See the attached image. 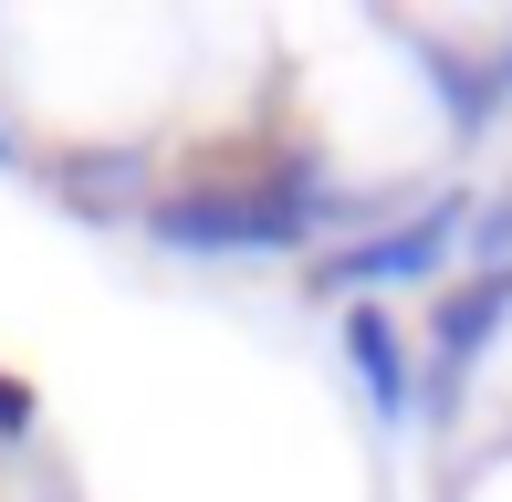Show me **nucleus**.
<instances>
[{
  "label": "nucleus",
  "instance_id": "1",
  "mask_svg": "<svg viewBox=\"0 0 512 502\" xmlns=\"http://www.w3.org/2000/svg\"><path fill=\"white\" fill-rule=\"evenodd\" d=\"M356 231V189L335 178V157L314 136H283L262 157L230 168L157 178V199L136 210V241L168 262H314L324 241Z\"/></svg>",
  "mask_w": 512,
  "mask_h": 502
},
{
  "label": "nucleus",
  "instance_id": "2",
  "mask_svg": "<svg viewBox=\"0 0 512 502\" xmlns=\"http://www.w3.org/2000/svg\"><path fill=\"white\" fill-rule=\"evenodd\" d=\"M471 210H481V178H450L439 199H418L398 220H366V231L324 241L304 262V293L314 304H398V293H439L460 272V241H471Z\"/></svg>",
  "mask_w": 512,
  "mask_h": 502
},
{
  "label": "nucleus",
  "instance_id": "3",
  "mask_svg": "<svg viewBox=\"0 0 512 502\" xmlns=\"http://www.w3.org/2000/svg\"><path fill=\"white\" fill-rule=\"evenodd\" d=\"M512 346V272H450L418 314V408L429 429H460L471 387L492 377V356Z\"/></svg>",
  "mask_w": 512,
  "mask_h": 502
},
{
  "label": "nucleus",
  "instance_id": "4",
  "mask_svg": "<svg viewBox=\"0 0 512 502\" xmlns=\"http://www.w3.org/2000/svg\"><path fill=\"white\" fill-rule=\"evenodd\" d=\"M335 367L356 377V398L377 408V429L418 419V325L398 304H345L335 314Z\"/></svg>",
  "mask_w": 512,
  "mask_h": 502
},
{
  "label": "nucleus",
  "instance_id": "5",
  "mask_svg": "<svg viewBox=\"0 0 512 502\" xmlns=\"http://www.w3.org/2000/svg\"><path fill=\"white\" fill-rule=\"evenodd\" d=\"M398 42H408L418 84H429V116L450 126L460 147H481V136L512 126V95L492 74V42H460V32H398Z\"/></svg>",
  "mask_w": 512,
  "mask_h": 502
},
{
  "label": "nucleus",
  "instance_id": "6",
  "mask_svg": "<svg viewBox=\"0 0 512 502\" xmlns=\"http://www.w3.org/2000/svg\"><path fill=\"white\" fill-rule=\"evenodd\" d=\"M32 429H42V387L0 367V450H32Z\"/></svg>",
  "mask_w": 512,
  "mask_h": 502
},
{
  "label": "nucleus",
  "instance_id": "7",
  "mask_svg": "<svg viewBox=\"0 0 512 502\" xmlns=\"http://www.w3.org/2000/svg\"><path fill=\"white\" fill-rule=\"evenodd\" d=\"M0 178H42V147L11 126V105H0Z\"/></svg>",
  "mask_w": 512,
  "mask_h": 502
},
{
  "label": "nucleus",
  "instance_id": "8",
  "mask_svg": "<svg viewBox=\"0 0 512 502\" xmlns=\"http://www.w3.org/2000/svg\"><path fill=\"white\" fill-rule=\"evenodd\" d=\"M492 74H502V95H512V32H492Z\"/></svg>",
  "mask_w": 512,
  "mask_h": 502
}]
</instances>
